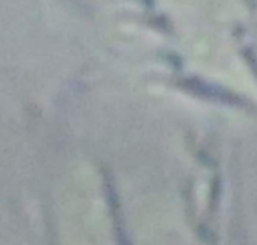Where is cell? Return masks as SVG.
Returning a JSON list of instances; mask_svg holds the SVG:
<instances>
[{
	"mask_svg": "<svg viewBox=\"0 0 257 245\" xmlns=\"http://www.w3.org/2000/svg\"><path fill=\"white\" fill-rule=\"evenodd\" d=\"M168 13L185 19H212L222 14V0H158Z\"/></svg>",
	"mask_w": 257,
	"mask_h": 245,
	"instance_id": "cell-1",
	"label": "cell"
}]
</instances>
